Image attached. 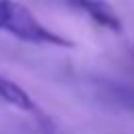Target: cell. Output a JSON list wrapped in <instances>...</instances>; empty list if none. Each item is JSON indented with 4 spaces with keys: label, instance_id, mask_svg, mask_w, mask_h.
<instances>
[{
    "label": "cell",
    "instance_id": "4",
    "mask_svg": "<svg viewBox=\"0 0 134 134\" xmlns=\"http://www.w3.org/2000/svg\"><path fill=\"white\" fill-rule=\"evenodd\" d=\"M109 94H111L121 107H126V111L134 113V90H132V88L121 86V84H109Z\"/></svg>",
    "mask_w": 134,
    "mask_h": 134
},
{
    "label": "cell",
    "instance_id": "1",
    "mask_svg": "<svg viewBox=\"0 0 134 134\" xmlns=\"http://www.w3.org/2000/svg\"><path fill=\"white\" fill-rule=\"evenodd\" d=\"M0 31H6L23 42H29V44L73 48L71 40L48 29L44 23H40L36 19V15L27 6H23L15 0H0Z\"/></svg>",
    "mask_w": 134,
    "mask_h": 134
},
{
    "label": "cell",
    "instance_id": "2",
    "mask_svg": "<svg viewBox=\"0 0 134 134\" xmlns=\"http://www.w3.org/2000/svg\"><path fill=\"white\" fill-rule=\"evenodd\" d=\"M71 8L84 13L88 19H92L94 23H98L105 29H111L115 34L121 31V19L117 17V13L113 10V6L107 0H65Z\"/></svg>",
    "mask_w": 134,
    "mask_h": 134
},
{
    "label": "cell",
    "instance_id": "3",
    "mask_svg": "<svg viewBox=\"0 0 134 134\" xmlns=\"http://www.w3.org/2000/svg\"><path fill=\"white\" fill-rule=\"evenodd\" d=\"M0 98L21 111H36V103L31 100V96L13 80L2 77L0 75Z\"/></svg>",
    "mask_w": 134,
    "mask_h": 134
}]
</instances>
